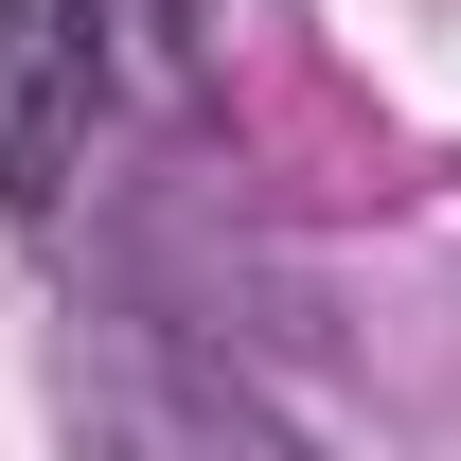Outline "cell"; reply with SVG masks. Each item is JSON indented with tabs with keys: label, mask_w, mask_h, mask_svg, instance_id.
<instances>
[{
	"label": "cell",
	"mask_w": 461,
	"mask_h": 461,
	"mask_svg": "<svg viewBox=\"0 0 461 461\" xmlns=\"http://www.w3.org/2000/svg\"><path fill=\"white\" fill-rule=\"evenodd\" d=\"M213 124V0H0V213L71 230Z\"/></svg>",
	"instance_id": "obj_1"
},
{
	"label": "cell",
	"mask_w": 461,
	"mask_h": 461,
	"mask_svg": "<svg viewBox=\"0 0 461 461\" xmlns=\"http://www.w3.org/2000/svg\"><path fill=\"white\" fill-rule=\"evenodd\" d=\"M54 408H71L89 461H320V426L267 391V355L177 285H89L71 302L54 320Z\"/></svg>",
	"instance_id": "obj_2"
}]
</instances>
